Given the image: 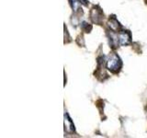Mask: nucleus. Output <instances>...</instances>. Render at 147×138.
Wrapping results in <instances>:
<instances>
[{
	"label": "nucleus",
	"mask_w": 147,
	"mask_h": 138,
	"mask_svg": "<svg viewBox=\"0 0 147 138\" xmlns=\"http://www.w3.org/2000/svg\"><path fill=\"white\" fill-rule=\"evenodd\" d=\"M80 3H82V4H84V5H87V2H86V0H78Z\"/></svg>",
	"instance_id": "423d86ee"
},
{
	"label": "nucleus",
	"mask_w": 147,
	"mask_h": 138,
	"mask_svg": "<svg viewBox=\"0 0 147 138\" xmlns=\"http://www.w3.org/2000/svg\"><path fill=\"white\" fill-rule=\"evenodd\" d=\"M109 25L113 30H118L119 28H121V25H119V23L118 22L116 18H112V20L109 22Z\"/></svg>",
	"instance_id": "39448f33"
},
{
	"label": "nucleus",
	"mask_w": 147,
	"mask_h": 138,
	"mask_svg": "<svg viewBox=\"0 0 147 138\" xmlns=\"http://www.w3.org/2000/svg\"><path fill=\"white\" fill-rule=\"evenodd\" d=\"M107 67L111 72H118L121 67V61L117 54H112L107 63Z\"/></svg>",
	"instance_id": "f257e3e1"
},
{
	"label": "nucleus",
	"mask_w": 147,
	"mask_h": 138,
	"mask_svg": "<svg viewBox=\"0 0 147 138\" xmlns=\"http://www.w3.org/2000/svg\"><path fill=\"white\" fill-rule=\"evenodd\" d=\"M64 126H65V131L68 133H72L75 131V126H74L72 120L69 118L68 114L64 115Z\"/></svg>",
	"instance_id": "7ed1b4c3"
},
{
	"label": "nucleus",
	"mask_w": 147,
	"mask_h": 138,
	"mask_svg": "<svg viewBox=\"0 0 147 138\" xmlns=\"http://www.w3.org/2000/svg\"><path fill=\"white\" fill-rule=\"evenodd\" d=\"M91 18L93 20L94 22L96 23H100L101 20H102V13H101L100 10L96 8H93L91 11Z\"/></svg>",
	"instance_id": "20e7f679"
},
{
	"label": "nucleus",
	"mask_w": 147,
	"mask_h": 138,
	"mask_svg": "<svg viewBox=\"0 0 147 138\" xmlns=\"http://www.w3.org/2000/svg\"><path fill=\"white\" fill-rule=\"evenodd\" d=\"M119 43L121 45H128L131 43V35L128 31H122L119 34Z\"/></svg>",
	"instance_id": "f03ea898"
}]
</instances>
